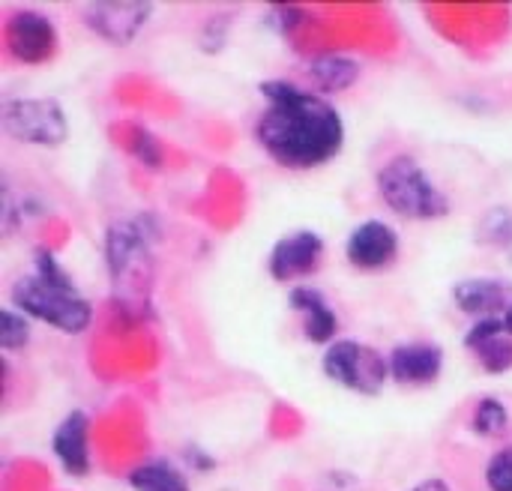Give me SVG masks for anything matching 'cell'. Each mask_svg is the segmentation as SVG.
<instances>
[{"mask_svg":"<svg viewBox=\"0 0 512 491\" xmlns=\"http://www.w3.org/2000/svg\"><path fill=\"white\" fill-rule=\"evenodd\" d=\"M153 15V3L141 0H99L84 6V24L111 45H129Z\"/></svg>","mask_w":512,"mask_h":491,"instance_id":"obj_8","label":"cell"},{"mask_svg":"<svg viewBox=\"0 0 512 491\" xmlns=\"http://www.w3.org/2000/svg\"><path fill=\"white\" fill-rule=\"evenodd\" d=\"M30 342V318L21 315L18 309H0V348L21 351Z\"/></svg>","mask_w":512,"mask_h":491,"instance_id":"obj_20","label":"cell"},{"mask_svg":"<svg viewBox=\"0 0 512 491\" xmlns=\"http://www.w3.org/2000/svg\"><path fill=\"white\" fill-rule=\"evenodd\" d=\"M324 375L360 396H375L390 381V357L354 339H336L324 351Z\"/></svg>","mask_w":512,"mask_h":491,"instance_id":"obj_5","label":"cell"},{"mask_svg":"<svg viewBox=\"0 0 512 491\" xmlns=\"http://www.w3.org/2000/svg\"><path fill=\"white\" fill-rule=\"evenodd\" d=\"M504 327H507V333L512 336V306L507 309V315H504Z\"/></svg>","mask_w":512,"mask_h":491,"instance_id":"obj_24","label":"cell"},{"mask_svg":"<svg viewBox=\"0 0 512 491\" xmlns=\"http://www.w3.org/2000/svg\"><path fill=\"white\" fill-rule=\"evenodd\" d=\"M465 348L480 360L483 372L507 375L512 372V336L504 327V318H483L465 333Z\"/></svg>","mask_w":512,"mask_h":491,"instance_id":"obj_14","label":"cell"},{"mask_svg":"<svg viewBox=\"0 0 512 491\" xmlns=\"http://www.w3.org/2000/svg\"><path fill=\"white\" fill-rule=\"evenodd\" d=\"M129 153H132L144 168H150V171L162 168V162H165V147H162V141H159L147 126H138V123L129 129Z\"/></svg>","mask_w":512,"mask_h":491,"instance_id":"obj_19","label":"cell"},{"mask_svg":"<svg viewBox=\"0 0 512 491\" xmlns=\"http://www.w3.org/2000/svg\"><path fill=\"white\" fill-rule=\"evenodd\" d=\"M159 219L138 213L111 222L105 234V261L111 276V294L117 309L132 321L153 318V276H156V243Z\"/></svg>","mask_w":512,"mask_h":491,"instance_id":"obj_2","label":"cell"},{"mask_svg":"<svg viewBox=\"0 0 512 491\" xmlns=\"http://www.w3.org/2000/svg\"><path fill=\"white\" fill-rule=\"evenodd\" d=\"M378 195L381 201L402 219L435 222L450 213L447 192L429 177V171L411 156L399 153L378 168Z\"/></svg>","mask_w":512,"mask_h":491,"instance_id":"obj_4","label":"cell"},{"mask_svg":"<svg viewBox=\"0 0 512 491\" xmlns=\"http://www.w3.org/2000/svg\"><path fill=\"white\" fill-rule=\"evenodd\" d=\"M288 303H291L294 312L303 315V336L312 345H333L336 330H339V315L333 312V306L324 300L321 291L297 285L288 294Z\"/></svg>","mask_w":512,"mask_h":491,"instance_id":"obj_15","label":"cell"},{"mask_svg":"<svg viewBox=\"0 0 512 491\" xmlns=\"http://www.w3.org/2000/svg\"><path fill=\"white\" fill-rule=\"evenodd\" d=\"M444 372V348L435 342H405L390 351V381L399 387H429Z\"/></svg>","mask_w":512,"mask_h":491,"instance_id":"obj_11","label":"cell"},{"mask_svg":"<svg viewBox=\"0 0 512 491\" xmlns=\"http://www.w3.org/2000/svg\"><path fill=\"white\" fill-rule=\"evenodd\" d=\"M258 93L267 99V111L255 123V138L273 162L306 171L342 153L345 120L333 102L288 78L264 81Z\"/></svg>","mask_w":512,"mask_h":491,"instance_id":"obj_1","label":"cell"},{"mask_svg":"<svg viewBox=\"0 0 512 491\" xmlns=\"http://www.w3.org/2000/svg\"><path fill=\"white\" fill-rule=\"evenodd\" d=\"M51 450L69 477H87L90 474V417L84 411L66 414L51 435Z\"/></svg>","mask_w":512,"mask_h":491,"instance_id":"obj_13","label":"cell"},{"mask_svg":"<svg viewBox=\"0 0 512 491\" xmlns=\"http://www.w3.org/2000/svg\"><path fill=\"white\" fill-rule=\"evenodd\" d=\"M0 126L9 138L36 147H60L69 138V120L63 108L45 96L6 99L0 108Z\"/></svg>","mask_w":512,"mask_h":491,"instance_id":"obj_6","label":"cell"},{"mask_svg":"<svg viewBox=\"0 0 512 491\" xmlns=\"http://www.w3.org/2000/svg\"><path fill=\"white\" fill-rule=\"evenodd\" d=\"M306 78L318 93H345L360 81V63L345 54H318L306 63Z\"/></svg>","mask_w":512,"mask_h":491,"instance_id":"obj_16","label":"cell"},{"mask_svg":"<svg viewBox=\"0 0 512 491\" xmlns=\"http://www.w3.org/2000/svg\"><path fill=\"white\" fill-rule=\"evenodd\" d=\"M510 423V408L501 399H483V402H477V408L471 414V432L480 438H501L510 432Z\"/></svg>","mask_w":512,"mask_h":491,"instance_id":"obj_18","label":"cell"},{"mask_svg":"<svg viewBox=\"0 0 512 491\" xmlns=\"http://www.w3.org/2000/svg\"><path fill=\"white\" fill-rule=\"evenodd\" d=\"M12 309L27 315L30 321H42L66 336H78L93 324L90 300L75 288L66 267L54 252H33V273L21 276L9 291Z\"/></svg>","mask_w":512,"mask_h":491,"instance_id":"obj_3","label":"cell"},{"mask_svg":"<svg viewBox=\"0 0 512 491\" xmlns=\"http://www.w3.org/2000/svg\"><path fill=\"white\" fill-rule=\"evenodd\" d=\"M6 51L18 63H45L57 51V27L48 15L33 9H18L3 27Z\"/></svg>","mask_w":512,"mask_h":491,"instance_id":"obj_7","label":"cell"},{"mask_svg":"<svg viewBox=\"0 0 512 491\" xmlns=\"http://www.w3.org/2000/svg\"><path fill=\"white\" fill-rule=\"evenodd\" d=\"M306 18V12H300L297 6H273V12H270V24L279 30V33H294L297 30V24Z\"/></svg>","mask_w":512,"mask_h":491,"instance_id":"obj_22","label":"cell"},{"mask_svg":"<svg viewBox=\"0 0 512 491\" xmlns=\"http://www.w3.org/2000/svg\"><path fill=\"white\" fill-rule=\"evenodd\" d=\"M411 491H453V489H450V483H447V480H441V477H429V480L417 483Z\"/></svg>","mask_w":512,"mask_h":491,"instance_id":"obj_23","label":"cell"},{"mask_svg":"<svg viewBox=\"0 0 512 491\" xmlns=\"http://www.w3.org/2000/svg\"><path fill=\"white\" fill-rule=\"evenodd\" d=\"M321 258H324V237L318 231H294L273 246L267 258V270L276 282H294L315 273Z\"/></svg>","mask_w":512,"mask_h":491,"instance_id":"obj_10","label":"cell"},{"mask_svg":"<svg viewBox=\"0 0 512 491\" xmlns=\"http://www.w3.org/2000/svg\"><path fill=\"white\" fill-rule=\"evenodd\" d=\"M396 255H399V234L393 225H387L381 219L360 222L345 240L348 264L357 270H366V273L390 267L396 261Z\"/></svg>","mask_w":512,"mask_h":491,"instance_id":"obj_9","label":"cell"},{"mask_svg":"<svg viewBox=\"0 0 512 491\" xmlns=\"http://www.w3.org/2000/svg\"><path fill=\"white\" fill-rule=\"evenodd\" d=\"M129 486L132 491H189V480L177 465L153 459L129 471Z\"/></svg>","mask_w":512,"mask_h":491,"instance_id":"obj_17","label":"cell"},{"mask_svg":"<svg viewBox=\"0 0 512 491\" xmlns=\"http://www.w3.org/2000/svg\"><path fill=\"white\" fill-rule=\"evenodd\" d=\"M453 303L471 315L474 321L483 318H504L512 306V288L504 279L492 276H471L453 285Z\"/></svg>","mask_w":512,"mask_h":491,"instance_id":"obj_12","label":"cell"},{"mask_svg":"<svg viewBox=\"0 0 512 491\" xmlns=\"http://www.w3.org/2000/svg\"><path fill=\"white\" fill-rule=\"evenodd\" d=\"M486 486L489 491H512V447L498 450L486 465Z\"/></svg>","mask_w":512,"mask_h":491,"instance_id":"obj_21","label":"cell"}]
</instances>
